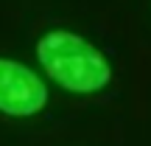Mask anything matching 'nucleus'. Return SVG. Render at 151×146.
<instances>
[{"label": "nucleus", "mask_w": 151, "mask_h": 146, "mask_svg": "<svg viewBox=\"0 0 151 146\" xmlns=\"http://www.w3.org/2000/svg\"><path fill=\"white\" fill-rule=\"evenodd\" d=\"M37 56L42 70L70 93H98L112 79V68L104 54L70 31L45 34L37 45Z\"/></svg>", "instance_id": "f257e3e1"}, {"label": "nucleus", "mask_w": 151, "mask_h": 146, "mask_svg": "<svg viewBox=\"0 0 151 146\" xmlns=\"http://www.w3.org/2000/svg\"><path fill=\"white\" fill-rule=\"evenodd\" d=\"M48 104V87L34 70L11 59H0V113L28 118Z\"/></svg>", "instance_id": "f03ea898"}]
</instances>
